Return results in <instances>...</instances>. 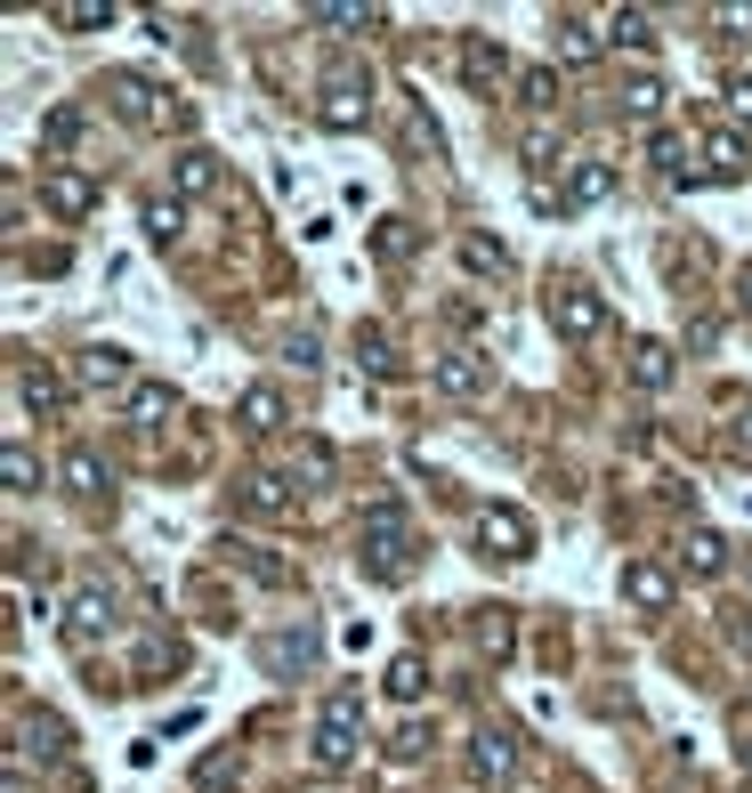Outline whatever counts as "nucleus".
Returning <instances> with one entry per match:
<instances>
[{"mask_svg": "<svg viewBox=\"0 0 752 793\" xmlns=\"http://www.w3.org/2000/svg\"><path fill=\"white\" fill-rule=\"evenodd\" d=\"M389 697H405V704L421 697V664H413V656H396V664H389Z\"/></svg>", "mask_w": 752, "mask_h": 793, "instance_id": "obj_23", "label": "nucleus"}, {"mask_svg": "<svg viewBox=\"0 0 752 793\" xmlns=\"http://www.w3.org/2000/svg\"><path fill=\"white\" fill-rule=\"evenodd\" d=\"M744 778H752V745H744Z\"/></svg>", "mask_w": 752, "mask_h": 793, "instance_id": "obj_34", "label": "nucleus"}, {"mask_svg": "<svg viewBox=\"0 0 752 793\" xmlns=\"http://www.w3.org/2000/svg\"><path fill=\"white\" fill-rule=\"evenodd\" d=\"M9 494H33V453L9 446Z\"/></svg>", "mask_w": 752, "mask_h": 793, "instance_id": "obj_26", "label": "nucleus"}, {"mask_svg": "<svg viewBox=\"0 0 752 793\" xmlns=\"http://www.w3.org/2000/svg\"><path fill=\"white\" fill-rule=\"evenodd\" d=\"M728 106H737V114H752V81H737V90H728Z\"/></svg>", "mask_w": 752, "mask_h": 793, "instance_id": "obj_32", "label": "nucleus"}, {"mask_svg": "<svg viewBox=\"0 0 752 793\" xmlns=\"http://www.w3.org/2000/svg\"><path fill=\"white\" fill-rule=\"evenodd\" d=\"M106 623H114V599H106V591H97V583H90V591L73 599V632H81V640H97V632H106Z\"/></svg>", "mask_w": 752, "mask_h": 793, "instance_id": "obj_10", "label": "nucleus"}, {"mask_svg": "<svg viewBox=\"0 0 752 793\" xmlns=\"http://www.w3.org/2000/svg\"><path fill=\"white\" fill-rule=\"evenodd\" d=\"M527 162H534V171H551V162H558V130H551V122H534V130H527Z\"/></svg>", "mask_w": 752, "mask_h": 793, "instance_id": "obj_21", "label": "nucleus"}, {"mask_svg": "<svg viewBox=\"0 0 752 793\" xmlns=\"http://www.w3.org/2000/svg\"><path fill=\"white\" fill-rule=\"evenodd\" d=\"M608 41H615V49H647V16L639 9H615L608 16Z\"/></svg>", "mask_w": 752, "mask_h": 793, "instance_id": "obj_19", "label": "nucleus"}, {"mask_svg": "<svg viewBox=\"0 0 752 793\" xmlns=\"http://www.w3.org/2000/svg\"><path fill=\"white\" fill-rule=\"evenodd\" d=\"M357 721H365V688H340L324 704V728H316V769H348L357 754Z\"/></svg>", "mask_w": 752, "mask_h": 793, "instance_id": "obj_1", "label": "nucleus"}, {"mask_svg": "<svg viewBox=\"0 0 752 793\" xmlns=\"http://www.w3.org/2000/svg\"><path fill=\"white\" fill-rule=\"evenodd\" d=\"M687 559H696V575H713V567H720V542L696 535V542H687Z\"/></svg>", "mask_w": 752, "mask_h": 793, "instance_id": "obj_29", "label": "nucleus"}, {"mask_svg": "<svg viewBox=\"0 0 752 793\" xmlns=\"http://www.w3.org/2000/svg\"><path fill=\"white\" fill-rule=\"evenodd\" d=\"M16 396H25V405H49V372H33V365H16Z\"/></svg>", "mask_w": 752, "mask_h": 793, "instance_id": "obj_24", "label": "nucleus"}, {"mask_svg": "<svg viewBox=\"0 0 752 793\" xmlns=\"http://www.w3.org/2000/svg\"><path fill=\"white\" fill-rule=\"evenodd\" d=\"M623 106H632L639 122H656V114H663V81H656V73H632V90H623Z\"/></svg>", "mask_w": 752, "mask_h": 793, "instance_id": "obj_14", "label": "nucleus"}, {"mask_svg": "<svg viewBox=\"0 0 752 793\" xmlns=\"http://www.w3.org/2000/svg\"><path fill=\"white\" fill-rule=\"evenodd\" d=\"M243 422H251V429H276V422H284V396H276V389H251V396H243Z\"/></svg>", "mask_w": 752, "mask_h": 793, "instance_id": "obj_20", "label": "nucleus"}, {"mask_svg": "<svg viewBox=\"0 0 752 793\" xmlns=\"http://www.w3.org/2000/svg\"><path fill=\"white\" fill-rule=\"evenodd\" d=\"M66 486H73V494H106V462H97L90 446H73V453H66Z\"/></svg>", "mask_w": 752, "mask_h": 793, "instance_id": "obj_11", "label": "nucleus"}, {"mask_svg": "<svg viewBox=\"0 0 752 793\" xmlns=\"http://www.w3.org/2000/svg\"><path fill=\"white\" fill-rule=\"evenodd\" d=\"M462 66H470V81H477V90H486V81L501 73V49H486V41L470 33V41H462Z\"/></svg>", "mask_w": 752, "mask_h": 793, "instance_id": "obj_18", "label": "nucleus"}, {"mask_svg": "<svg viewBox=\"0 0 752 793\" xmlns=\"http://www.w3.org/2000/svg\"><path fill=\"white\" fill-rule=\"evenodd\" d=\"M477 769H486V778H510V745H501V737H477Z\"/></svg>", "mask_w": 752, "mask_h": 793, "instance_id": "obj_25", "label": "nucleus"}, {"mask_svg": "<svg viewBox=\"0 0 752 793\" xmlns=\"http://www.w3.org/2000/svg\"><path fill=\"white\" fill-rule=\"evenodd\" d=\"M486 381H494V365H486V357H470V348H462V357H446V365H437V389H446V396H477Z\"/></svg>", "mask_w": 752, "mask_h": 793, "instance_id": "obj_7", "label": "nucleus"}, {"mask_svg": "<svg viewBox=\"0 0 752 793\" xmlns=\"http://www.w3.org/2000/svg\"><path fill=\"white\" fill-rule=\"evenodd\" d=\"M114 90H122V114H130V122H162V106H154V90H146V81H138V73H122V81H114Z\"/></svg>", "mask_w": 752, "mask_h": 793, "instance_id": "obj_15", "label": "nucleus"}, {"mask_svg": "<svg viewBox=\"0 0 752 793\" xmlns=\"http://www.w3.org/2000/svg\"><path fill=\"white\" fill-rule=\"evenodd\" d=\"M251 510H284V486H276V478H251Z\"/></svg>", "mask_w": 752, "mask_h": 793, "instance_id": "obj_28", "label": "nucleus"}, {"mask_svg": "<svg viewBox=\"0 0 752 793\" xmlns=\"http://www.w3.org/2000/svg\"><path fill=\"white\" fill-rule=\"evenodd\" d=\"M178 186H211V154H186L178 162Z\"/></svg>", "mask_w": 752, "mask_h": 793, "instance_id": "obj_30", "label": "nucleus"}, {"mask_svg": "<svg viewBox=\"0 0 752 793\" xmlns=\"http://www.w3.org/2000/svg\"><path fill=\"white\" fill-rule=\"evenodd\" d=\"M365 551H372V567H381V575H405V510H396V503H372L365 510Z\"/></svg>", "mask_w": 752, "mask_h": 793, "instance_id": "obj_2", "label": "nucleus"}, {"mask_svg": "<svg viewBox=\"0 0 752 793\" xmlns=\"http://www.w3.org/2000/svg\"><path fill=\"white\" fill-rule=\"evenodd\" d=\"M49 25H66V33H81V25H114V9H106V0H73V9H49Z\"/></svg>", "mask_w": 752, "mask_h": 793, "instance_id": "obj_17", "label": "nucleus"}, {"mask_svg": "<svg viewBox=\"0 0 752 793\" xmlns=\"http://www.w3.org/2000/svg\"><path fill=\"white\" fill-rule=\"evenodd\" d=\"M623 591H632L639 608H672V583H663V567H623Z\"/></svg>", "mask_w": 752, "mask_h": 793, "instance_id": "obj_8", "label": "nucleus"}, {"mask_svg": "<svg viewBox=\"0 0 752 793\" xmlns=\"http://www.w3.org/2000/svg\"><path fill=\"white\" fill-rule=\"evenodd\" d=\"M171 405H178V396L162 389V381H138V389H130V422H146V429L171 422Z\"/></svg>", "mask_w": 752, "mask_h": 793, "instance_id": "obj_9", "label": "nucleus"}, {"mask_svg": "<svg viewBox=\"0 0 752 793\" xmlns=\"http://www.w3.org/2000/svg\"><path fill=\"white\" fill-rule=\"evenodd\" d=\"M713 171H720V179H737V171H744V138H737V130H720V138H713Z\"/></svg>", "mask_w": 752, "mask_h": 793, "instance_id": "obj_22", "label": "nucleus"}, {"mask_svg": "<svg viewBox=\"0 0 752 793\" xmlns=\"http://www.w3.org/2000/svg\"><path fill=\"white\" fill-rule=\"evenodd\" d=\"M608 195H615V171H608V162H582L575 186H567V203H608Z\"/></svg>", "mask_w": 752, "mask_h": 793, "instance_id": "obj_12", "label": "nucleus"}, {"mask_svg": "<svg viewBox=\"0 0 752 793\" xmlns=\"http://www.w3.org/2000/svg\"><path fill=\"white\" fill-rule=\"evenodd\" d=\"M744 308H752V267H744Z\"/></svg>", "mask_w": 752, "mask_h": 793, "instance_id": "obj_33", "label": "nucleus"}, {"mask_svg": "<svg viewBox=\"0 0 752 793\" xmlns=\"http://www.w3.org/2000/svg\"><path fill=\"white\" fill-rule=\"evenodd\" d=\"M551 324L567 332V341H591V332L608 324V308H599L582 284H558V291H551Z\"/></svg>", "mask_w": 752, "mask_h": 793, "instance_id": "obj_4", "label": "nucleus"}, {"mask_svg": "<svg viewBox=\"0 0 752 793\" xmlns=\"http://www.w3.org/2000/svg\"><path fill=\"white\" fill-rule=\"evenodd\" d=\"M405 252H413V235H405V227L389 219V227H381V260H405Z\"/></svg>", "mask_w": 752, "mask_h": 793, "instance_id": "obj_31", "label": "nucleus"}, {"mask_svg": "<svg viewBox=\"0 0 752 793\" xmlns=\"http://www.w3.org/2000/svg\"><path fill=\"white\" fill-rule=\"evenodd\" d=\"M477 535H486V551H501V559H527L534 551V527L518 510H486V518H477Z\"/></svg>", "mask_w": 752, "mask_h": 793, "instance_id": "obj_6", "label": "nucleus"}, {"mask_svg": "<svg viewBox=\"0 0 752 793\" xmlns=\"http://www.w3.org/2000/svg\"><path fill=\"white\" fill-rule=\"evenodd\" d=\"M41 203H49L57 219H81L97 203V179L90 171H49V179H41Z\"/></svg>", "mask_w": 752, "mask_h": 793, "instance_id": "obj_5", "label": "nucleus"}, {"mask_svg": "<svg viewBox=\"0 0 752 793\" xmlns=\"http://www.w3.org/2000/svg\"><path fill=\"white\" fill-rule=\"evenodd\" d=\"M632 381H639V389H663V381H672V348H656V341H647L639 357H632Z\"/></svg>", "mask_w": 752, "mask_h": 793, "instance_id": "obj_13", "label": "nucleus"}, {"mask_svg": "<svg viewBox=\"0 0 752 793\" xmlns=\"http://www.w3.org/2000/svg\"><path fill=\"white\" fill-rule=\"evenodd\" d=\"M365 106H372V81H357V73H332V81H324V106H316V122H324V130H357V122H365Z\"/></svg>", "mask_w": 752, "mask_h": 793, "instance_id": "obj_3", "label": "nucleus"}, {"mask_svg": "<svg viewBox=\"0 0 752 793\" xmlns=\"http://www.w3.org/2000/svg\"><path fill=\"white\" fill-rule=\"evenodd\" d=\"M122 372H130V365H122L114 348H90V357H81V381H90V389H122Z\"/></svg>", "mask_w": 752, "mask_h": 793, "instance_id": "obj_16", "label": "nucleus"}, {"mask_svg": "<svg viewBox=\"0 0 752 793\" xmlns=\"http://www.w3.org/2000/svg\"><path fill=\"white\" fill-rule=\"evenodd\" d=\"M462 260H470V267H501V243H486V235H470V243H462Z\"/></svg>", "mask_w": 752, "mask_h": 793, "instance_id": "obj_27", "label": "nucleus"}]
</instances>
